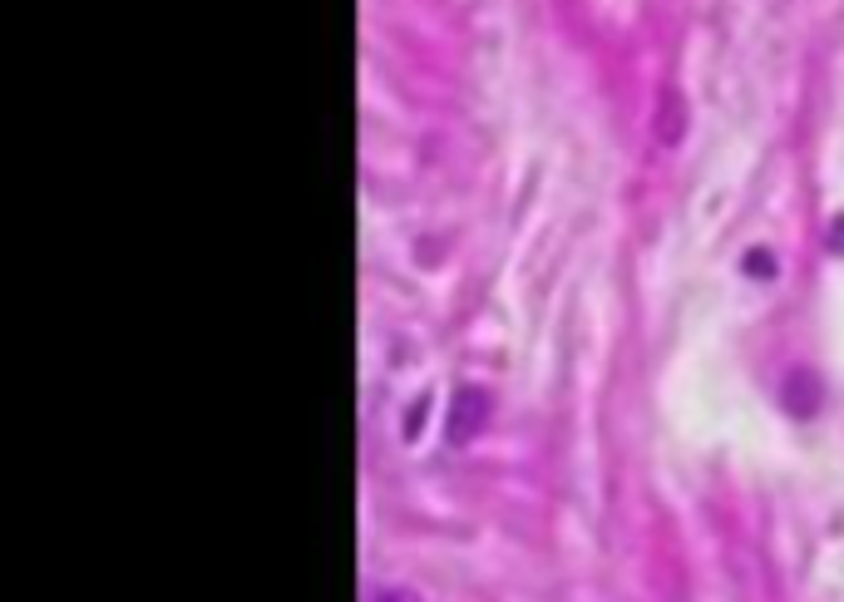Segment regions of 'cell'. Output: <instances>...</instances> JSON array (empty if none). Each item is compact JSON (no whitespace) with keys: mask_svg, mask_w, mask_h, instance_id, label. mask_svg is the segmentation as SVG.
<instances>
[{"mask_svg":"<svg viewBox=\"0 0 844 602\" xmlns=\"http://www.w3.org/2000/svg\"><path fill=\"white\" fill-rule=\"evenodd\" d=\"M484 420H489V390H480V385L455 390V405H449V420H445L449 444H469L484 430Z\"/></svg>","mask_w":844,"mask_h":602,"instance_id":"cell-1","label":"cell"},{"mask_svg":"<svg viewBox=\"0 0 844 602\" xmlns=\"http://www.w3.org/2000/svg\"><path fill=\"white\" fill-rule=\"evenodd\" d=\"M745 272H751V276H775V252L751 247V252H745Z\"/></svg>","mask_w":844,"mask_h":602,"instance_id":"cell-4","label":"cell"},{"mask_svg":"<svg viewBox=\"0 0 844 602\" xmlns=\"http://www.w3.org/2000/svg\"><path fill=\"white\" fill-rule=\"evenodd\" d=\"M681 129H687V104H681L677 89H662V104L652 109V134L657 143H681Z\"/></svg>","mask_w":844,"mask_h":602,"instance_id":"cell-3","label":"cell"},{"mask_svg":"<svg viewBox=\"0 0 844 602\" xmlns=\"http://www.w3.org/2000/svg\"><path fill=\"white\" fill-rule=\"evenodd\" d=\"M829 252H835V257H844V213L835 223H829Z\"/></svg>","mask_w":844,"mask_h":602,"instance_id":"cell-6","label":"cell"},{"mask_svg":"<svg viewBox=\"0 0 844 602\" xmlns=\"http://www.w3.org/2000/svg\"><path fill=\"white\" fill-rule=\"evenodd\" d=\"M780 405H786L795 420H810L819 410V380H815V370H790V376L780 380Z\"/></svg>","mask_w":844,"mask_h":602,"instance_id":"cell-2","label":"cell"},{"mask_svg":"<svg viewBox=\"0 0 844 602\" xmlns=\"http://www.w3.org/2000/svg\"><path fill=\"white\" fill-rule=\"evenodd\" d=\"M371 602H425L415 587H375V597Z\"/></svg>","mask_w":844,"mask_h":602,"instance_id":"cell-5","label":"cell"}]
</instances>
